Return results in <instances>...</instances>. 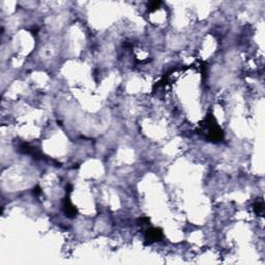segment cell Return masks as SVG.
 <instances>
[{"label":"cell","instance_id":"obj_1","mask_svg":"<svg viewBox=\"0 0 265 265\" xmlns=\"http://www.w3.org/2000/svg\"><path fill=\"white\" fill-rule=\"evenodd\" d=\"M163 236V233L160 229H149L147 232H146V240H148L149 244L153 241H157L158 239L162 238Z\"/></svg>","mask_w":265,"mask_h":265},{"label":"cell","instance_id":"obj_2","mask_svg":"<svg viewBox=\"0 0 265 265\" xmlns=\"http://www.w3.org/2000/svg\"><path fill=\"white\" fill-rule=\"evenodd\" d=\"M63 207H64L65 214H67V217H75V214L77 213V209L71 204V202H70V200H68V198L64 200Z\"/></svg>","mask_w":265,"mask_h":265},{"label":"cell","instance_id":"obj_3","mask_svg":"<svg viewBox=\"0 0 265 265\" xmlns=\"http://www.w3.org/2000/svg\"><path fill=\"white\" fill-rule=\"evenodd\" d=\"M162 4L161 1H151L148 3V7L150 8V11H154V9L158 8V6Z\"/></svg>","mask_w":265,"mask_h":265},{"label":"cell","instance_id":"obj_4","mask_svg":"<svg viewBox=\"0 0 265 265\" xmlns=\"http://www.w3.org/2000/svg\"><path fill=\"white\" fill-rule=\"evenodd\" d=\"M255 211H256L257 214H260L263 212V204L262 203H257L255 205Z\"/></svg>","mask_w":265,"mask_h":265}]
</instances>
